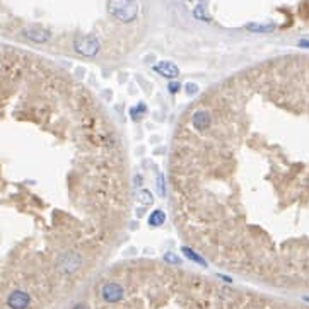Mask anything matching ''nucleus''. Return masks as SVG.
I'll return each mask as SVG.
<instances>
[{
    "instance_id": "9d476101",
    "label": "nucleus",
    "mask_w": 309,
    "mask_h": 309,
    "mask_svg": "<svg viewBox=\"0 0 309 309\" xmlns=\"http://www.w3.org/2000/svg\"><path fill=\"white\" fill-rule=\"evenodd\" d=\"M248 31H251V33H272V31L275 29L274 24H258V22H251L246 26Z\"/></svg>"
},
{
    "instance_id": "1a4fd4ad",
    "label": "nucleus",
    "mask_w": 309,
    "mask_h": 309,
    "mask_svg": "<svg viewBox=\"0 0 309 309\" xmlns=\"http://www.w3.org/2000/svg\"><path fill=\"white\" fill-rule=\"evenodd\" d=\"M181 251H183V255L186 256L190 262H193V263H198V265H202V267H207V262L205 260L202 258V256L198 255V253H195L191 248H188V246H183L181 248Z\"/></svg>"
},
{
    "instance_id": "423d86ee",
    "label": "nucleus",
    "mask_w": 309,
    "mask_h": 309,
    "mask_svg": "<svg viewBox=\"0 0 309 309\" xmlns=\"http://www.w3.org/2000/svg\"><path fill=\"white\" fill-rule=\"evenodd\" d=\"M31 304V298L24 291H14L7 298V306L10 309H27Z\"/></svg>"
},
{
    "instance_id": "2eb2a0df",
    "label": "nucleus",
    "mask_w": 309,
    "mask_h": 309,
    "mask_svg": "<svg viewBox=\"0 0 309 309\" xmlns=\"http://www.w3.org/2000/svg\"><path fill=\"white\" fill-rule=\"evenodd\" d=\"M157 191L160 196H166V178H164V174H157Z\"/></svg>"
},
{
    "instance_id": "dca6fc26",
    "label": "nucleus",
    "mask_w": 309,
    "mask_h": 309,
    "mask_svg": "<svg viewBox=\"0 0 309 309\" xmlns=\"http://www.w3.org/2000/svg\"><path fill=\"white\" fill-rule=\"evenodd\" d=\"M164 262L172 263V265H179L181 263V260H179V256H176L174 253H166V255H164Z\"/></svg>"
},
{
    "instance_id": "f8f14e48",
    "label": "nucleus",
    "mask_w": 309,
    "mask_h": 309,
    "mask_svg": "<svg viewBox=\"0 0 309 309\" xmlns=\"http://www.w3.org/2000/svg\"><path fill=\"white\" fill-rule=\"evenodd\" d=\"M193 15L195 19H198V21H203V22H210V17L205 14V5L203 3H200V5H196L193 9Z\"/></svg>"
},
{
    "instance_id": "412c9836",
    "label": "nucleus",
    "mask_w": 309,
    "mask_h": 309,
    "mask_svg": "<svg viewBox=\"0 0 309 309\" xmlns=\"http://www.w3.org/2000/svg\"><path fill=\"white\" fill-rule=\"evenodd\" d=\"M304 301H308V303H309V298H304Z\"/></svg>"
},
{
    "instance_id": "4be33fe9",
    "label": "nucleus",
    "mask_w": 309,
    "mask_h": 309,
    "mask_svg": "<svg viewBox=\"0 0 309 309\" xmlns=\"http://www.w3.org/2000/svg\"><path fill=\"white\" fill-rule=\"evenodd\" d=\"M188 2H193V0H188Z\"/></svg>"
},
{
    "instance_id": "9b49d317",
    "label": "nucleus",
    "mask_w": 309,
    "mask_h": 309,
    "mask_svg": "<svg viewBox=\"0 0 309 309\" xmlns=\"http://www.w3.org/2000/svg\"><path fill=\"white\" fill-rule=\"evenodd\" d=\"M164 222H166V214H164L162 210H159V208L149 215V226L152 227H159V226H162Z\"/></svg>"
},
{
    "instance_id": "ddd939ff",
    "label": "nucleus",
    "mask_w": 309,
    "mask_h": 309,
    "mask_svg": "<svg viewBox=\"0 0 309 309\" xmlns=\"http://www.w3.org/2000/svg\"><path fill=\"white\" fill-rule=\"evenodd\" d=\"M139 202L142 203V205H151L152 202H154V198H152V193L149 190H142L139 193Z\"/></svg>"
},
{
    "instance_id": "6e6552de",
    "label": "nucleus",
    "mask_w": 309,
    "mask_h": 309,
    "mask_svg": "<svg viewBox=\"0 0 309 309\" xmlns=\"http://www.w3.org/2000/svg\"><path fill=\"white\" fill-rule=\"evenodd\" d=\"M191 123H193V127L196 128V130L205 132L207 128L210 127L212 118L207 111H196V113L193 115V118H191Z\"/></svg>"
},
{
    "instance_id": "aec40b11",
    "label": "nucleus",
    "mask_w": 309,
    "mask_h": 309,
    "mask_svg": "<svg viewBox=\"0 0 309 309\" xmlns=\"http://www.w3.org/2000/svg\"><path fill=\"white\" fill-rule=\"evenodd\" d=\"M72 309H89V308H87V306H86V304L79 303V304H75V306H74V308H72Z\"/></svg>"
},
{
    "instance_id": "7ed1b4c3",
    "label": "nucleus",
    "mask_w": 309,
    "mask_h": 309,
    "mask_svg": "<svg viewBox=\"0 0 309 309\" xmlns=\"http://www.w3.org/2000/svg\"><path fill=\"white\" fill-rule=\"evenodd\" d=\"M101 298L104 303H108V304L120 303V301L123 299V287L120 286V284H115V282L104 284V286L101 287Z\"/></svg>"
},
{
    "instance_id": "a211bd4d",
    "label": "nucleus",
    "mask_w": 309,
    "mask_h": 309,
    "mask_svg": "<svg viewBox=\"0 0 309 309\" xmlns=\"http://www.w3.org/2000/svg\"><path fill=\"white\" fill-rule=\"evenodd\" d=\"M179 84L178 82H169V86H167V89H169V92H172V94H174V92H178L179 91Z\"/></svg>"
},
{
    "instance_id": "f03ea898",
    "label": "nucleus",
    "mask_w": 309,
    "mask_h": 309,
    "mask_svg": "<svg viewBox=\"0 0 309 309\" xmlns=\"http://www.w3.org/2000/svg\"><path fill=\"white\" fill-rule=\"evenodd\" d=\"M99 48H101L99 39L92 34L77 36V38L74 39V50L77 51L79 55H82V57H87V58L96 57V55L99 53Z\"/></svg>"
},
{
    "instance_id": "0eeeda50",
    "label": "nucleus",
    "mask_w": 309,
    "mask_h": 309,
    "mask_svg": "<svg viewBox=\"0 0 309 309\" xmlns=\"http://www.w3.org/2000/svg\"><path fill=\"white\" fill-rule=\"evenodd\" d=\"M152 69H154L155 74L162 75V77H166V79H176L179 75L178 65L172 62H159V63H155Z\"/></svg>"
},
{
    "instance_id": "20e7f679",
    "label": "nucleus",
    "mask_w": 309,
    "mask_h": 309,
    "mask_svg": "<svg viewBox=\"0 0 309 309\" xmlns=\"http://www.w3.org/2000/svg\"><path fill=\"white\" fill-rule=\"evenodd\" d=\"M80 265H82V258H80L77 253H67V255H63L62 258H60L58 268H60V272L70 275V274H74L75 270H79Z\"/></svg>"
},
{
    "instance_id": "6ab92c4d",
    "label": "nucleus",
    "mask_w": 309,
    "mask_h": 309,
    "mask_svg": "<svg viewBox=\"0 0 309 309\" xmlns=\"http://www.w3.org/2000/svg\"><path fill=\"white\" fill-rule=\"evenodd\" d=\"M299 46H301V48H309V41H308V39H301Z\"/></svg>"
},
{
    "instance_id": "f3484780",
    "label": "nucleus",
    "mask_w": 309,
    "mask_h": 309,
    "mask_svg": "<svg viewBox=\"0 0 309 309\" xmlns=\"http://www.w3.org/2000/svg\"><path fill=\"white\" fill-rule=\"evenodd\" d=\"M184 92H186V94H190V96H193V94L198 92V86L193 84V82H188L186 86H184Z\"/></svg>"
},
{
    "instance_id": "39448f33",
    "label": "nucleus",
    "mask_w": 309,
    "mask_h": 309,
    "mask_svg": "<svg viewBox=\"0 0 309 309\" xmlns=\"http://www.w3.org/2000/svg\"><path fill=\"white\" fill-rule=\"evenodd\" d=\"M22 34H24V38H27L29 41H33V43H46V41H50V38H51L50 31L45 29V27H41V26L24 27Z\"/></svg>"
},
{
    "instance_id": "4468645a",
    "label": "nucleus",
    "mask_w": 309,
    "mask_h": 309,
    "mask_svg": "<svg viewBox=\"0 0 309 309\" xmlns=\"http://www.w3.org/2000/svg\"><path fill=\"white\" fill-rule=\"evenodd\" d=\"M146 111H147V106H146V104L139 103L137 106L132 108V110H130L132 118H134V120H139V118H140V115H144V113H146Z\"/></svg>"
},
{
    "instance_id": "f257e3e1",
    "label": "nucleus",
    "mask_w": 309,
    "mask_h": 309,
    "mask_svg": "<svg viewBox=\"0 0 309 309\" xmlns=\"http://www.w3.org/2000/svg\"><path fill=\"white\" fill-rule=\"evenodd\" d=\"M108 14L116 21L128 24L139 17V2L137 0H108Z\"/></svg>"
}]
</instances>
